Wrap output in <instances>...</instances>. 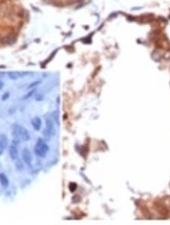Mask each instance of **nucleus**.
Returning <instances> with one entry per match:
<instances>
[{
  "label": "nucleus",
  "mask_w": 170,
  "mask_h": 225,
  "mask_svg": "<svg viewBox=\"0 0 170 225\" xmlns=\"http://www.w3.org/2000/svg\"><path fill=\"white\" fill-rule=\"evenodd\" d=\"M43 136L45 138L50 139L54 137L56 133V128L55 121L51 117H48L45 120V127L43 130Z\"/></svg>",
  "instance_id": "nucleus-1"
},
{
  "label": "nucleus",
  "mask_w": 170,
  "mask_h": 225,
  "mask_svg": "<svg viewBox=\"0 0 170 225\" xmlns=\"http://www.w3.org/2000/svg\"><path fill=\"white\" fill-rule=\"evenodd\" d=\"M48 150L49 148L45 141L42 139H39L34 148V152L36 153V155L40 158H44L47 155Z\"/></svg>",
  "instance_id": "nucleus-2"
},
{
  "label": "nucleus",
  "mask_w": 170,
  "mask_h": 225,
  "mask_svg": "<svg viewBox=\"0 0 170 225\" xmlns=\"http://www.w3.org/2000/svg\"><path fill=\"white\" fill-rule=\"evenodd\" d=\"M12 135H14V137L16 139H21L23 141H28L30 138L27 129L22 126H19V125H16L15 127H14Z\"/></svg>",
  "instance_id": "nucleus-3"
},
{
  "label": "nucleus",
  "mask_w": 170,
  "mask_h": 225,
  "mask_svg": "<svg viewBox=\"0 0 170 225\" xmlns=\"http://www.w3.org/2000/svg\"><path fill=\"white\" fill-rule=\"evenodd\" d=\"M22 159H23V162H24L25 164H28V165H30V164H32V154H31L30 150L27 149V148H25V149H23V152H22Z\"/></svg>",
  "instance_id": "nucleus-4"
},
{
  "label": "nucleus",
  "mask_w": 170,
  "mask_h": 225,
  "mask_svg": "<svg viewBox=\"0 0 170 225\" xmlns=\"http://www.w3.org/2000/svg\"><path fill=\"white\" fill-rule=\"evenodd\" d=\"M9 155L11 157V159L12 160H16L18 158V150L17 149V146L14 144L11 145L9 146L8 149Z\"/></svg>",
  "instance_id": "nucleus-5"
},
{
  "label": "nucleus",
  "mask_w": 170,
  "mask_h": 225,
  "mask_svg": "<svg viewBox=\"0 0 170 225\" xmlns=\"http://www.w3.org/2000/svg\"><path fill=\"white\" fill-rule=\"evenodd\" d=\"M31 124L35 130H40L42 127V120L39 117H34L31 120Z\"/></svg>",
  "instance_id": "nucleus-6"
},
{
  "label": "nucleus",
  "mask_w": 170,
  "mask_h": 225,
  "mask_svg": "<svg viewBox=\"0 0 170 225\" xmlns=\"http://www.w3.org/2000/svg\"><path fill=\"white\" fill-rule=\"evenodd\" d=\"M29 73H25V72H17V71H10V72L8 73V78L11 80H17L19 78H21L23 76L28 75Z\"/></svg>",
  "instance_id": "nucleus-7"
},
{
  "label": "nucleus",
  "mask_w": 170,
  "mask_h": 225,
  "mask_svg": "<svg viewBox=\"0 0 170 225\" xmlns=\"http://www.w3.org/2000/svg\"><path fill=\"white\" fill-rule=\"evenodd\" d=\"M0 184L2 186V187L7 188L8 187L9 181L8 177L6 174L2 173H0Z\"/></svg>",
  "instance_id": "nucleus-8"
},
{
  "label": "nucleus",
  "mask_w": 170,
  "mask_h": 225,
  "mask_svg": "<svg viewBox=\"0 0 170 225\" xmlns=\"http://www.w3.org/2000/svg\"><path fill=\"white\" fill-rule=\"evenodd\" d=\"M0 142H2V144L3 145L4 147L6 148V146H7V145H8V138H7V137H6V135H4V134L1 135V137H0Z\"/></svg>",
  "instance_id": "nucleus-9"
},
{
  "label": "nucleus",
  "mask_w": 170,
  "mask_h": 225,
  "mask_svg": "<svg viewBox=\"0 0 170 225\" xmlns=\"http://www.w3.org/2000/svg\"><path fill=\"white\" fill-rule=\"evenodd\" d=\"M35 91H36V90H35V89H34V90H30V91H29V92L27 93L24 96H23V99H29V98H30L31 96H33V94L35 93Z\"/></svg>",
  "instance_id": "nucleus-10"
},
{
  "label": "nucleus",
  "mask_w": 170,
  "mask_h": 225,
  "mask_svg": "<svg viewBox=\"0 0 170 225\" xmlns=\"http://www.w3.org/2000/svg\"><path fill=\"white\" fill-rule=\"evenodd\" d=\"M76 184H74V183H71V184L69 185V189H70V190L71 191V192H74V191L76 190Z\"/></svg>",
  "instance_id": "nucleus-11"
},
{
  "label": "nucleus",
  "mask_w": 170,
  "mask_h": 225,
  "mask_svg": "<svg viewBox=\"0 0 170 225\" xmlns=\"http://www.w3.org/2000/svg\"><path fill=\"white\" fill-rule=\"evenodd\" d=\"M40 83H41V81H35V82H33V83H30V86L28 87V88L29 89L33 88V87H36V85L40 84Z\"/></svg>",
  "instance_id": "nucleus-12"
},
{
  "label": "nucleus",
  "mask_w": 170,
  "mask_h": 225,
  "mask_svg": "<svg viewBox=\"0 0 170 225\" xmlns=\"http://www.w3.org/2000/svg\"><path fill=\"white\" fill-rule=\"evenodd\" d=\"M4 150H5V147H4L3 145L2 144V142H0V155H2V153H3Z\"/></svg>",
  "instance_id": "nucleus-13"
},
{
  "label": "nucleus",
  "mask_w": 170,
  "mask_h": 225,
  "mask_svg": "<svg viewBox=\"0 0 170 225\" xmlns=\"http://www.w3.org/2000/svg\"><path fill=\"white\" fill-rule=\"evenodd\" d=\"M3 87H4V83H3V82H2V81L0 80V90H2V89L3 88Z\"/></svg>",
  "instance_id": "nucleus-14"
}]
</instances>
